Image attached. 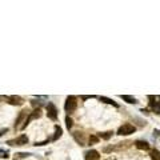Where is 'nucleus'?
<instances>
[{
  "label": "nucleus",
  "instance_id": "1",
  "mask_svg": "<svg viewBox=\"0 0 160 160\" xmlns=\"http://www.w3.org/2000/svg\"><path fill=\"white\" fill-rule=\"evenodd\" d=\"M76 108H78V97L71 95V96L67 97L66 104H64V110H66V112L72 113L76 111Z\"/></svg>",
  "mask_w": 160,
  "mask_h": 160
},
{
  "label": "nucleus",
  "instance_id": "2",
  "mask_svg": "<svg viewBox=\"0 0 160 160\" xmlns=\"http://www.w3.org/2000/svg\"><path fill=\"white\" fill-rule=\"evenodd\" d=\"M131 144H133L131 140H126V141H122V143H117L116 145L104 147L103 148V152H111V151H123V150H127V148H129V147H131Z\"/></svg>",
  "mask_w": 160,
  "mask_h": 160
},
{
  "label": "nucleus",
  "instance_id": "3",
  "mask_svg": "<svg viewBox=\"0 0 160 160\" xmlns=\"http://www.w3.org/2000/svg\"><path fill=\"white\" fill-rule=\"evenodd\" d=\"M135 131H136L135 126H132V124H129V123H126V124H123V126L117 129V135L128 136V135H131V133H133Z\"/></svg>",
  "mask_w": 160,
  "mask_h": 160
},
{
  "label": "nucleus",
  "instance_id": "4",
  "mask_svg": "<svg viewBox=\"0 0 160 160\" xmlns=\"http://www.w3.org/2000/svg\"><path fill=\"white\" fill-rule=\"evenodd\" d=\"M28 115H29V112H28L27 110L20 111L19 116H17V119H16V122H15V128H16V129H20V128H22V126L25 123V120H27Z\"/></svg>",
  "mask_w": 160,
  "mask_h": 160
},
{
  "label": "nucleus",
  "instance_id": "5",
  "mask_svg": "<svg viewBox=\"0 0 160 160\" xmlns=\"http://www.w3.org/2000/svg\"><path fill=\"white\" fill-rule=\"evenodd\" d=\"M41 116V110L40 108H36V110H34L32 112H29V115H28V117H27V120H25V123L22 126V128L20 129H24L25 127L28 126L29 123L32 122V120H35V119H39V117Z\"/></svg>",
  "mask_w": 160,
  "mask_h": 160
},
{
  "label": "nucleus",
  "instance_id": "6",
  "mask_svg": "<svg viewBox=\"0 0 160 160\" xmlns=\"http://www.w3.org/2000/svg\"><path fill=\"white\" fill-rule=\"evenodd\" d=\"M47 116L50 117L51 120H53V122H56L57 120V108L53 103L47 104Z\"/></svg>",
  "mask_w": 160,
  "mask_h": 160
},
{
  "label": "nucleus",
  "instance_id": "7",
  "mask_svg": "<svg viewBox=\"0 0 160 160\" xmlns=\"http://www.w3.org/2000/svg\"><path fill=\"white\" fill-rule=\"evenodd\" d=\"M7 144H10V145H25V144H28V138L25 135H20L16 139H13V140H8L7 141Z\"/></svg>",
  "mask_w": 160,
  "mask_h": 160
},
{
  "label": "nucleus",
  "instance_id": "8",
  "mask_svg": "<svg viewBox=\"0 0 160 160\" xmlns=\"http://www.w3.org/2000/svg\"><path fill=\"white\" fill-rule=\"evenodd\" d=\"M7 103L12 104V106H23L24 104V99L17 95H12V96H7Z\"/></svg>",
  "mask_w": 160,
  "mask_h": 160
},
{
  "label": "nucleus",
  "instance_id": "9",
  "mask_svg": "<svg viewBox=\"0 0 160 160\" xmlns=\"http://www.w3.org/2000/svg\"><path fill=\"white\" fill-rule=\"evenodd\" d=\"M72 136H73V139L76 140V143H78V144L85 145V135L83 133V132L76 131V132H73V133H72Z\"/></svg>",
  "mask_w": 160,
  "mask_h": 160
},
{
  "label": "nucleus",
  "instance_id": "10",
  "mask_svg": "<svg viewBox=\"0 0 160 160\" xmlns=\"http://www.w3.org/2000/svg\"><path fill=\"white\" fill-rule=\"evenodd\" d=\"M84 159L85 160H99L100 159V155H99V152L96 150H89L85 152Z\"/></svg>",
  "mask_w": 160,
  "mask_h": 160
},
{
  "label": "nucleus",
  "instance_id": "11",
  "mask_svg": "<svg viewBox=\"0 0 160 160\" xmlns=\"http://www.w3.org/2000/svg\"><path fill=\"white\" fill-rule=\"evenodd\" d=\"M135 145H136V148L143 150V151H148V150H150V144H148L147 141H144V140H136Z\"/></svg>",
  "mask_w": 160,
  "mask_h": 160
},
{
  "label": "nucleus",
  "instance_id": "12",
  "mask_svg": "<svg viewBox=\"0 0 160 160\" xmlns=\"http://www.w3.org/2000/svg\"><path fill=\"white\" fill-rule=\"evenodd\" d=\"M120 97H122L124 101H127V103L129 104H136L138 103V100H136L133 96H129V95H120Z\"/></svg>",
  "mask_w": 160,
  "mask_h": 160
},
{
  "label": "nucleus",
  "instance_id": "13",
  "mask_svg": "<svg viewBox=\"0 0 160 160\" xmlns=\"http://www.w3.org/2000/svg\"><path fill=\"white\" fill-rule=\"evenodd\" d=\"M99 99H100V101H104V103H107V104H111V106H113V107H119V104H117L116 101H113L112 99H110V97L100 96Z\"/></svg>",
  "mask_w": 160,
  "mask_h": 160
},
{
  "label": "nucleus",
  "instance_id": "14",
  "mask_svg": "<svg viewBox=\"0 0 160 160\" xmlns=\"http://www.w3.org/2000/svg\"><path fill=\"white\" fill-rule=\"evenodd\" d=\"M61 133H63V129L60 128L59 126H55V135H53V138H52V140L53 141H56L57 139L61 136Z\"/></svg>",
  "mask_w": 160,
  "mask_h": 160
},
{
  "label": "nucleus",
  "instance_id": "15",
  "mask_svg": "<svg viewBox=\"0 0 160 160\" xmlns=\"http://www.w3.org/2000/svg\"><path fill=\"white\" fill-rule=\"evenodd\" d=\"M112 131H107V132H103V133H99V139H104V140H108V139L112 138Z\"/></svg>",
  "mask_w": 160,
  "mask_h": 160
},
{
  "label": "nucleus",
  "instance_id": "16",
  "mask_svg": "<svg viewBox=\"0 0 160 160\" xmlns=\"http://www.w3.org/2000/svg\"><path fill=\"white\" fill-rule=\"evenodd\" d=\"M99 140H100V139H99V136H96V135H91L89 138H88L89 145H91V144H97V143H99Z\"/></svg>",
  "mask_w": 160,
  "mask_h": 160
},
{
  "label": "nucleus",
  "instance_id": "17",
  "mask_svg": "<svg viewBox=\"0 0 160 160\" xmlns=\"http://www.w3.org/2000/svg\"><path fill=\"white\" fill-rule=\"evenodd\" d=\"M151 157H152V160H159L160 159V152L157 150H152L151 151Z\"/></svg>",
  "mask_w": 160,
  "mask_h": 160
},
{
  "label": "nucleus",
  "instance_id": "18",
  "mask_svg": "<svg viewBox=\"0 0 160 160\" xmlns=\"http://www.w3.org/2000/svg\"><path fill=\"white\" fill-rule=\"evenodd\" d=\"M31 154H27V152H19V154L15 155V160H19V159H23V157H28Z\"/></svg>",
  "mask_w": 160,
  "mask_h": 160
},
{
  "label": "nucleus",
  "instance_id": "19",
  "mask_svg": "<svg viewBox=\"0 0 160 160\" xmlns=\"http://www.w3.org/2000/svg\"><path fill=\"white\" fill-rule=\"evenodd\" d=\"M66 126H67V128H68V129H71V128H72V126H73V122H72V119H71L69 116L66 117Z\"/></svg>",
  "mask_w": 160,
  "mask_h": 160
},
{
  "label": "nucleus",
  "instance_id": "20",
  "mask_svg": "<svg viewBox=\"0 0 160 160\" xmlns=\"http://www.w3.org/2000/svg\"><path fill=\"white\" fill-rule=\"evenodd\" d=\"M0 157H3V159H8V152H7V151L0 150Z\"/></svg>",
  "mask_w": 160,
  "mask_h": 160
},
{
  "label": "nucleus",
  "instance_id": "21",
  "mask_svg": "<svg viewBox=\"0 0 160 160\" xmlns=\"http://www.w3.org/2000/svg\"><path fill=\"white\" fill-rule=\"evenodd\" d=\"M32 106H34V107H40L41 106V103H40V101H32Z\"/></svg>",
  "mask_w": 160,
  "mask_h": 160
},
{
  "label": "nucleus",
  "instance_id": "22",
  "mask_svg": "<svg viewBox=\"0 0 160 160\" xmlns=\"http://www.w3.org/2000/svg\"><path fill=\"white\" fill-rule=\"evenodd\" d=\"M7 131H8V129H7V128H4V129H0V136H3V135H4V133H6Z\"/></svg>",
  "mask_w": 160,
  "mask_h": 160
},
{
  "label": "nucleus",
  "instance_id": "23",
  "mask_svg": "<svg viewBox=\"0 0 160 160\" xmlns=\"http://www.w3.org/2000/svg\"><path fill=\"white\" fill-rule=\"evenodd\" d=\"M91 97H94V96H83L82 99H83V100H87V99H91Z\"/></svg>",
  "mask_w": 160,
  "mask_h": 160
},
{
  "label": "nucleus",
  "instance_id": "24",
  "mask_svg": "<svg viewBox=\"0 0 160 160\" xmlns=\"http://www.w3.org/2000/svg\"><path fill=\"white\" fill-rule=\"evenodd\" d=\"M156 135H160V131H156Z\"/></svg>",
  "mask_w": 160,
  "mask_h": 160
},
{
  "label": "nucleus",
  "instance_id": "25",
  "mask_svg": "<svg viewBox=\"0 0 160 160\" xmlns=\"http://www.w3.org/2000/svg\"><path fill=\"white\" fill-rule=\"evenodd\" d=\"M159 160H160V159H159Z\"/></svg>",
  "mask_w": 160,
  "mask_h": 160
}]
</instances>
